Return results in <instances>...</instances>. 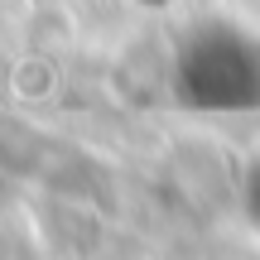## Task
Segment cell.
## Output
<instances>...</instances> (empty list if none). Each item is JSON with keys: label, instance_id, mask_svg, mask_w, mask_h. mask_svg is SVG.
Here are the masks:
<instances>
[{"label": "cell", "instance_id": "6da1fadb", "mask_svg": "<svg viewBox=\"0 0 260 260\" xmlns=\"http://www.w3.org/2000/svg\"><path fill=\"white\" fill-rule=\"evenodd\" d=\"M174 92L212 116L260 111V34L241 19H198L178 39Z\"/></svg>", "mask_w": 260, "mask_h": 260}, {"label": "cell", "instance_id": "7a4b0ae2", "mask_svg": "<svg viewBox=\"0 0 260 260\" xmlns=\"http://www.w3.org/2000/svg\"><path fill=\"white\" fill-rule=\"evenodd\" d=\"M241 203H246V222L260 232V159L251 164V174H246V193H241Z\"/></svg>", "mask_w": 260, "mask_h": 260}]
</instances>
